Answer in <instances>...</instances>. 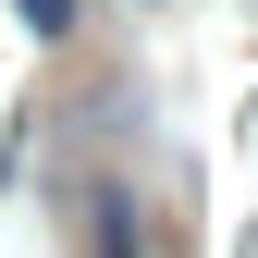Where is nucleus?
Listing matches in <instances>:
<instances>
[{
  "instance_id": "nucleus-1",
  "label": "nucleus",
  "mask_w": 258,
  "mask_h": 258,
  "mask_svg": "<svg viewBox=\"0 0 258 258\" xmlns=\"http://www.w3.org/2000/svg\"><path fill=\"white\" fill-rule=\"evenodd\" d=\"M86 258H136V209H123L111 184L86 197Z\"/></svg>"
},
{
  "instance_id": "nucleus-2",
  "label": "nucleus",
  "mask_w": 258,
  "mask_h": 258,
  "mask_svg": "<svg viewBox=\"0 0 258 258\" xmlns=\"http://www.w3.org/2000/svg\"><path fill=\"white\" fill-rule=\"evenodd\" d=\"M25 25H37V37H61V25H74V0H13Z\"/></svg>"
}]
</instances>
